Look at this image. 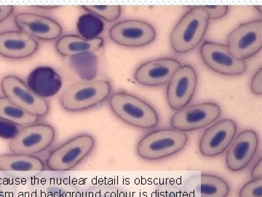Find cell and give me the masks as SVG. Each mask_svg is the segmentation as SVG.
<instances>
[{"mask_svg": "<svg viewBox=\"0 0 262 197\" xmlns=\"http://www.w3.org/2000/svg\"><path fill=\"white\" fill-rule=\"evenodd\" d=\"M189 197H228L229 183L215 174L201 173L192 176L184 186Z\"/></svg>", "mask_w": 262, "mask_h": 197, "instance_id": "ac0fdd59", "label": "cell"}, {"mask_svg": "<svg viewBox=\"0 0 262 197\" xmlns=\"http://www.w3.org/2000/svg\"><path fill=\"white\" fill-rule=\"evenodd\" d=\"M189 10L174 27L170 44L175 53L182 54L195 49L206 35L210 20L201 6H188Z\"/></svg>", "mask_w": 262, "mask_h": 197, "instance_id": "3957f363", "label": "cell"}, {"mask_svg": "<svg viewBox=\"0 0 262 197\" xmlns=\"http://www.w3.org/2000/svg\"><path fill=\"white\" fill-rule=\"evenodd\" d=\"M251 179H262V160L261 158L253 166L251 173Z\"/></svg>", "mask_w": 262, "mask_h": 197, "instance_id": "d6a6232c", "label": "cell"}, {"mask_svg": "<svg viewBox=\"0 0 262 197\" xmlns=\"http://www.w3.org/2000/svg\"><path fill=\"white\" fill-rule=\"evenodd\" d=\"M201 7L206 10L209 20L224 18L229 12V6L227 5H202Z\"/></svg>", "mask_w": 262, "mask_h": 197, "instance_id": "f1b7e54d", "label": "cell"}, {"mask_svg": "<svg viewBox=\"0 0 262 197\" xmlns=\"http://www.w3.org/2000/svg\"><path fill=\"white\" fill-rule=\"evenodd\" d=\"M34 8H38V9L44 10H53L59 8V6H54V5H39V6H34Z\"/></svg>", "mask_w": 262, "mask_h": 197, "instance_id": "836d02e7", "label": "cell"}, {"mask_svg": "<svg viewBox=\"0 0 262 197\" xmlns=\"http://www.w3.org/2000/svg\"><path fill=\"white\" fill-rule=\"evenodd\" d=\"M37 40L21 31L0 32V56L21 60L34 56L39 50Z\"/></svg>", "mask_w": 262, "mask_h": 197, "instance_id": "e0dca14e", "label": "cell"}, {"mask_svg": "<svg viewBox=\"0 0 262 197\" xmlns=\"http://www.w3.org/2000/svg\"><path fill=\"white\" fill-rule=\"evenodd\" d=\"M0 88L5 98L27 113L38 117L46 116L49 113V102L33 92L20 77L5 76L0 81Z\"/></svg>", "mask_w": 262, "mask_h": 197, "instance_id": "8992f818", "label": "cell"}, {"mask_svg": "<svg viewBox=\"0 0 262 197\" xmlns=\"http://www.w3.org/2000/svg\"><path fill=\"white\" fill-rule=\"evenodd\" d=\"M156 37L155 27L139 19L121 21L114 24L110 29V39L123 47H144L154 42Z\"/></svg>", "mask_w": 262, "mask_h": 197, "instance_id": "9c48e42d", "label": "cell"}, {"mask_svg": "<svg viewBox=\"0 0 262 197\" xmlns=\"http://www.w3.org/2000/svg\"><path fill=\"white\" fill-rule=\"evenodd\" d=\"M255 8H256V9H258V11L259 12V13H261V5H258V6H255Z\"/></svg>", "mask_w": 262, "mask_h": 197, "instance_id": "e575fe53", "label": "cell"}, {"mask_svg": "<svg viewBox=\"0 0 262 197\" xmlns=\"http://www.w3.org/2000/svg\"><path fill=\"white\" fill-rule=\"evenodd\" d=\"M39 119L16 106L5 96H0V120L23 127L35 124Z\"/></svg>", "mask_w": 262, "mask_h": 197, "instance_id": "7402d4cb", "label": "cell"}, {"mask_svg": "<svg viewBox=\"0 0 262 197\" xmlns=\"http://www.w3.org/2000/svg\"><path fill=\"white\" fill-rule=\"evenodd\" d=\"M14 22L19 30L39 41H57L63 33L62 26L56 20L38 13H18L15 16Z\"/></svg>", "mask_w": 262, "mask_h": 197, "instance_id": "2e32d148", "label": "cell"}, {"mask_svg": "<svg viewBox=\"0 0 262 197\" xmlns=\"http://www.w3.org/2000/svg\"><path fill=\"white\" fill-rule=\"evenodd\" d=\"M18 130V127L14 124L0 120V137L4 139H13Z\"/></svg>", "mask_w": 262, "mask_h": 197, "instance_id": "f546056e", "label": "cell"}, {"mask_svg": "<svg viewBox=\"0 0 262 197\" xmlns=\"http://www.w3.org/2000/svg\"><path fill=\"white\" fill-rule=\"evenodd\" d=\"M80 8L110 23L117 21L122 13L120 5H83Z\"/></svg>", "mask_w": 262, "mask_h": 197, "instance_id": "d4e9b609", "label": "cell"}, {"mask_svg": "<svg viewBox=\"0 0 262 197\" xmlns=\"http://www.w3.org/2000/svg\"><path fill=\"white\" fill-rule=\"evenodd\" d=\"M262 68L260 67L253 75L251 82V90L253 94L261 96L262 94Z\"/></svg>", "mask_w": 262, "mask_h": 197, "instance_id": "4dcf8cb0", "label": "cell"}, {"mask_svg": "<svg viewBox=\"0 0 262 197\" xmlns=\"http://www.w3.org/2000/svg\"><path fill=\"white\" fill-rule=\"evenodd\" d=\"M185 132L173 129L151 131L141 138L136 147L137 154L144 160L157 161L177 154L187 146Z\"/></svg>", "mask_w": 262, "mask_h": 197, "instance_id": "277c9868", "label": "cell"}, {"mask_svg": "<svg viewBox=\"0 0 262 197\" xmlns=\"http://www.w3.org/2000/svg\"><path fill=\"white\" fill-rule=\"evenodd\" d=\"M176 58L165 57L144 62L136 68V82L147 87H158L168 84L173 74L181 67Z\"/></svg>", "mask_w": 262, "mask_h": 197, "instance_id": "9a60e30c", "label": "cell"}, {"mask_svg": "<svg viewBox=\"0 0 262 197\" xmlns=\"http://www.w3.org/2000/svg\"><path fill=\"white\" fill-rule=\"evenodd\" d=\"M96 141L89 134H79L71 138L52 150L46 162L51 171H70L82 163L94 151Z\"/></svg>", "mask_w": 262, "mask_h": 197, "instance_id": "5b68a950", "label": "cell"}, {"mask_svg": "<svg viewBox=\"0 0 262 197\" xmlns=\"http://www.w3.org/2000/svg\"><path fill=\"white\" fill-rule=\"evenodd\" d=\"M46 164L39 157L22 153L0 155L1 171H43Z\"/></svg>", "mask_w": 262, "mask_h": 197, "instance_id": "44dd1931", "label": "cell"}, {"mask_svg": "<svg viewBox=\"0 0 262 197\" xmlns=\"http://www.w3.org/2000/svg\"><path fill=\"white\" fill-rule=\"evenodd\" d=\"M198 81V74L192 66L179 67L167 86V102L172 110L178 111L187 107L195 94Z\"/></svg>", "mask_w": 262, "mask_h": 197, "instance_id": "8fae6325", "label": "cell"}, {"mask_svg": "<svg viewBox=\"0 0 262 197\" xmlns=\"http://www.w3.org/2000/svg\"><path fill=\"white\" fill-rule=\"evenodd\" d=\"M227 48L237 60H246L259 53L262 48V20L250 21L236 27L227 37Z\"/></svg>", "mask_w": 262, "mask_h": 197, "instance_id": "ba28073f", "label": "cell"}, {"mask_svg": "<svg viewBox=\"0 0 262 197\" xmlns=\"http://www.w3.org/2000/svg\"><path fill=\"white\" fill-rule=\"evenodd\" d=\"M110 107L113 113L127 125L141 129H151L159 124V115L145 100L120 91L110 96Z\"/></svg>", "mask_w": 262, "mask_h": 197, "instance_id": "7a4b0ae2", "label": "cell"}, {"mask_svg": "<svg viewBox=\"0 0 262 197\" xmlns=\"http://www.w3.org/2000/svg\"><path fill=\"white\" fill-rule=\"evenodd\" d=\"M56 138L54 127L46 123H35L19 129L9 148L12 153L36 155L49 149Z\"/></svg>", "mask_w": 262, "mask_h": 197, "instance_id": "52a82bcc", "label": "cell"}, {"mask_svg": "<svg viewBox=\"0 0 262 197\" xmlns=\"http://www.w3.org/2000/svg\"><path fill=\"white\" fill-rule=\"evenodd\" d=\"M222 114L220 105L203 103L179 110L170 119V126L176 130L187 132L203 129L218 120Z\"/></svg>", "mask_w": 262, "mask_h": 197, "instance_id": "30bf717a", "label": "cell"}, {"mask_svg": "<svg viewBox=\"0 0 262 197\" xmlns=\"http://www.w3.org/2000/svg\"><path fill=\"white\" fill-rule=\"evenodd\" d=\"M259 137L256 131L246 129L234 139L226 154V165L232 172L244 170L257 153Z\"/></svg>", "mask_w": 262, "mask_h": 197, "instance_id": "5bb4252c", "label": "cell"}, {"mask_svg": "<svg viewBox=\"0 0 262 197\" xmlns=\"http://www.w3.org/2000/svg\"><path fill=\"white\" fill-rule=\"evenodd\" d=\"M27 84L33 92L46 98L59 92L62 87V79L54 69L42 66L34 69L29 74Z\"/></svg>", "mask_w": 262, "mask_h": 197, "instance_id": "d6986e66", "label": "cell"}, {"mask_svg": "<svg viewBox=\"0 0 262 197\" xmlns=\"http://www.w3.org/2000/svg\"><path fill=\"white\" fill-rule=\"evenodd\" d=\"M104 46L103 38L85 39L77 34H65L57 40L55 48L57 53L63 57H72L86 53H94Z\"/></svg>", "mask_w": 262, "mask_h": 197, "instance_id": "ffe728a7", "label": "cell"}, {"mask_svg": "<svg viewBox=\"0 0 262 197\" xmlns=\"http://www.w3.org/2000/svg\"><path fill=\"white\" fill-rule=\"evenodd\" d=\"M77 31L81 37L85 39L98 37L104 29V23L96 15L86 13L77 21Z\"/></svg>", "mask_w": 262, "mask_h": 197, "instance_id": "cb8c5ba5", "label": "cell"}, {"mask_svg": "<svg viewBox=\"0 0 262 197\" xmlns=\"http://www.w3.org/2000/svg\"><path fill=\"white\" fill-rule=\"evenodd\" d=\"M239 197H262V179L246 183L239 190Z\"/></svg>", "mask_w": 262, "mask_h": 197, "instance_id": "83f0119b", "label": "cell"}, {"mask_svg": "<svg viewBox=\"0 0 262 197\" xmlns=\"http://www.w3.org/2000/svg\"><path fill=\"white\" fill-rule=\"evenodd\" d=\"M84 197H128L120 188L110 186L93 188L85 193Z\"/></svg>", "mask_w": 262, "mask_h": 197, "instance_id": "484cf974", "label": "cell"}, {"mask_svg": "<svg viewBox=\"0 0 262 197\" xmlns=\"http://www.w3.org/2000/svg\"><path fill=\"white\" fill-rule=\"evenodd\" d=\"M200 53L207 67L220 75H241L247 70L246 61L234 58L225 45L206 41L202 44Z\"/></svg>", "mask_w": 262, "mask_h": 197, "instance_id": "7c38bea8", "label": "cell"}, {"mask_svg": "<svg viewBox=\"0 0 262 197\" xmlns=\"http://www.w3.org/2000/svg\"><path fill=\"white\" fill-rule=\"evenodd\" d=\"M14 12L15 7L13 5H0V24L9 18Z\"/></svg>", "mask_w": 262, "mask_h": 197, "instance_id": "1f68e13d", "label": "cell"}, {"mask_svg": "<svg viewBox=\"0 0 262 197\" xmlns=\"http://www.w3.org/2000/svg\"><path fill=\"white\" fill-rule=\"evenodd\" d=\"M158 197H189L184 188L172 182H165L156 188Z\"/></svg>", "mask_w": 262, "mask_h": 197, "instance_id": "4316f807", "label": "cell"}, {"mask_svg": "<svg viewBox=\"0 0 262 197\" xmlns=\"http://www.w3.org/2000/svg\"><path fill=\"white\" fill-rule=\"evenodd\" d=\"M112 94L107 80L77 81L69 86L60 96V105L69 113H82L106 102Z\"/></svg>", "mask_w": 262, "mask_h": 197, "instance_id": "6da1fadb", "label": "cell"}, {"mask_svg": "<svg viewBox=\"0 0 262 197\" xmlns=\"http://www.w3.org/2000/svg\"><path fill=\"white\" fill-rule=\"evenodd\" d=\"M237 131L234 121L226 119L207 128L199 142V150L205 157L218 156L230 146Z\"/></svg>", "mask_w": 262, "mask_h": 197, "instance_id": "4fadbf2b", "label": "cell"}, {"mask_svg": "<svg viewBox=\"0 0 262 197\" xmlns=\"http://www.w3.org/2000/svg\"><path fill=\"white\" fill-rule=\"evenodd\" d=\"M70 65L83 81L94 80L98 74V58L94 53L77 55L70 58Z\"/></svg>", "mask_w": 262, "mask_h": 197, "instance_id": "603a6c76", "label": "cell"}]
</instances>
